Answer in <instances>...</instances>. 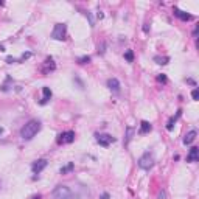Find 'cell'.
<instances>
[{"label": "cell", "mask_w": 199, "mask_h": 199, "mask_svg": "<svg viewBox=\"0 0 199 199\" xmlns=\"http://www.w3.org/2000/svg\"><path fill=\"white\" fill-rule=\"evenodd\" d=\"M132 135H134V128L132 126H128V128H126V135H124V145H128L132 140Z\"/></svg>", "instance_id": "obj_15"}, {"label": "cell", "mask_w": 199, "mask_h": 199, "mask_svg": "<svg viewBox=\"0 0 199 199\" xmlns=\"http://www.w3.org/2000/svg\"><path fill=\"white\" fill-rule=\"evenodd\" d=\"M39 131H41V121H38V120H30L20 129V137L23 140H31Z\"/></svg>", "instance_id": "obj_1"}, {"label": "cell", "mask_w": 199, "mask_h": 199, "mask_svg": "<svg viewBox=\"0 0 199 199\" xmlns=\"http://www.w3.org/2000/svg\"><path fill=\"white\" fill-rule=\"evenodd\" d=\"M70 196H72V191L66 185H58L55 190H53V197L55 199H69Z\"/></svg>", "instance_id": "obj_3"}, {"label": "cell", "mask_w": 199, "mask_h": 199, "mask_svg": "<svg viewBox=\"0 0 199 199\" xmlns=\"http://www.w3.org/2000/svg\"><path fill=\"white\" fill-rule=\"evenodd\" d=\"M124 59L128 61V62H132L134 61V53H132V50H128L124 53Z\"/></svg>", "instance_id": "obj_19"}, {"label": "cell", "mask_w": 199, "mask_h": 199, "mask_svg": "<svg viewBox=\"0 0 199 199\" xmlns=\"http://www.w3.org/2000/svg\"><path fill=\"white\" fill-rule=\"evenodd\" d=\"M31 56V53H23V55H22V58L19 59V61H17V62H20V61H25V59H28Z\"/></svg>", "instance_id": "obj_22"}, {"label": "cell", "mask_w": 199, "mask_h": 199, "mask_svg": "<svg viewBox=\"0 0 199 199\" xmlns=\"http://www.w3.org/2000/svg\"><path fill=\"white\" fill-rule=\"evenodd\" d=\"M191 96H193L194 101H197V98H199V90H197V89H194L193 92H191Z\"/></svg>", "instance_id": "obj_21"}, {"label": "cell", "mask_w": 199, "mask_h": 199, "mask_svg": "<svg viewBox=\"0 0 199 199\" xmlns=\"http://www.w3.org/2000/svg\"><path fill=\"white\" fill-rule=\"evenodd\" d=\"M51 38L55 41H66L67 39V25L66 23H56L53 28Z\"/></svg>", "instance_id": "obj_2"}, {"label": "cell", "mask_w": 199, "mask_h": 199, "mask_svg": "<svg viewBox=\"0 0 199 199\" xmlns=\"http://www.w3.org/2000/svg\"><path fill=\"white\" fill-rule=\"evenodd\" d=\"M107 197H109V194H107V193H103V194H101V197H100V199H107Z\"/></svg>", "instance_id": "obj_25"}, {"label": "cell", "mask_w": 199, "mask_h": 199, "mask_svg": "<svg viewBox=\"0 0 199 199\" xmlns=\"http://www.w3.org/2000/svg\"><path fill=\"white\" fill-rule=\"evenodd\" d=\"M73 140H75L73 131H66L58 135V145H69V143H73Z\"/></svg>", "instance_id": "obj_5"}, {"label": "cell", "mask_w": 199, "mask_h": 199, "mask_svg": "<svg viewBox=\"0 0 199 199\" xmlns=\"http://www.w3.org/2000/svg\"><path fill=\"white\" fill-rule=\"evenodd\" d=\"M33 199H41V196H34Z\"/></svg>", "instance_id": "obj_28"}, {"label": "cell", "mask_w": 199, "mask_h": 199, "mask_svg": "<svg viewBox=\"0 0 199 199\" xmlns=\"http://www.w3.org/2000/svg\"><path fill=\"white\" fill-rule=\"evenodd\" d=\"M157 81H160V83H167V76H165L164 73H162V75H159V76H157Z\"/></svg>", "instance_id": "obj_23"}, {"label": "cell", "mask_w": 199, "mask_h": 199, "mask_svg": "<svg viewBox=\"0 0 199 199\" xmlns=\"http://www.w3.org/2000/svg\"><path fill=\"white\" fill-rule=\"evenodd\" d=\"M95 137H96V142L101 145V146H104V148L115 142V139L112 137V135H109V134H96Z\"/></svg>", "instance_id": "obj_6"}, {"label": "cell", "mask_w": 199, "mask_h": 199, "mask_svg": "<svg viewBox=\"0 0 199 199\" xmlns=\"http://www.w3.org/2000/svg\"><path fill=\"white\" fill-rule=\"evenodd\" d=\"M180 114H182V111H179L176 117H171V118H170V121H168V126H167V129H168V131H171V129H173V126H174L176 120H177L179 117H180Z\"/></svg>", "instance_id": "obj_16"}, {"label": "cell", "mask_w": 199, "mask_h": 199, "mask_svg": "<svg viewBox=\"0 0 199 199\" xmlns=\"http://www.w3.org/2000/svg\"><path fill=\"white\" fill-rule=\"evenodd\" d=\"M42 93H44V96L41 100V104H47L50 101V98H51V90H50V87H42Z\"/></svg>", "instance_id": "obj_12"}, {"label": "cell", "mask_w": 199, "mask_h": 199, "mask_svg": "<svg viewBox=\"0 0 199 199\" xmlns=\"http://www.w3.org/2000/svg\"><path fill=\"white\" fill-rule=\"evenodd\" d=\"M78 62H79V64H87V62H90V56H83V58H79Z\"/></svg>", "instance_id": "obj_20"}, {"label": "cell", "mask_w": 199, "mask_h": 199, "mask_svg": "<svg viewBox=\"0 0 199 199\" xmlns=\"http://www.w3.org/2000/svg\"><path fill=\"white\" fill-rule=\"evenodd\" d=\"M173 13H174L176 17H179V19H180V20H184V22H188V20H191V19H193V16H191V14H188V13H185V11H182V10H179V8H176V6H174Z\"/></svg>", "instance_id": "obj_9"}, {"label": "cell", "mask_w": 199, "mask_h": 199, "mask_svg": "<svg viewBox=\"0 0 199 199\" xmlns=\"http://www.w3.org/2000/svg\"><path fill=\"white\" fill-rule=\"evenodd\" d=\"M107 87L111 90H114V92H118L120 90V81L117 78H109L107 79Z\"/></svg>", "instance_id": "obj_11"}, {"label": "cell", "mask_w": 199, "mask_h": 199, "mask_svg": "<svg viewBox=\"0 0 199 199\" xmlns=\"http://www.w3.org/2000/svg\"><path fill=\"white\" fill-rule=\"evenodd\" d=\"M3 132V128H2V126H0V134H2Z\"/></svg>", "instance_id": "obj_29"}, {"label": "cell", "mask_w": 199, "mask_h": 199, "mask_svg": "<svg viewBox=\"0 0 199 199\" xmlns=\"http://www.w3.org/2000/svg\"><path fill=\"white\" fill-rule=\"evenodd\" d=\"M154 61L157 62V64H160V66H165V64H168L170 58H168V56H156Z\"/></svg>", "instance_id": "obj_17"}, {"label": "cell", "mask_w": 199, "mask_h": 199, "mask_svg": "<svg viewBox=\"0 0 199 199\" xmlns=\"http://www.w3.org/2000/svg\"><path fill=\"white\" fill-rule=\"evenodd\" d=\"M151 129H152V126H151L149 121H142V123H140V129H139V132H140V134H148Z\"/></svg>", "instance_id": "obj_14"}, {"label": "cell", "mask_w": 199, "mask_h": 199, "mask_svg": "<svg viewBox=\"0 0 199 199\" xmlns=\"http://www.w3.org/2000/svg\"><path fill=\"white\" fill-rule=\"evenodd\" d=\"M47 164H48V162L45 160V159H39V160H36L34 164L31 165V170H33V173L39 174L41 171H42V170H44L45 167H47Z\"/></svg>", "instance_id": "obj_8"}, {"label": "cell", "mask_w": 199, "mask_h": 199, "mask_svg": "<svg viewBox=\"0 0 199 199\" xmlns=\"http://www.w3.org/2000/svg\"><path fill=\"white\" fill-rule=\"evenodd\" d=\"M6 62H10V64H13V62H17V59H14V58H6Z\"/></svg>", "instance_id": "obj_24"}, {"label": "cell", "mask_w": 199, "mask_h": 199, "mask_svg": "<svg viewBox=\"0 0 199 199\" xmlns=\"http://www.w3.org/2000/svg\"><path fill=\"white\" fill-rule=\"evenodd\" d=\"M196 135H197V132H196L194 129H193V131H190V132H187V135L184 137V145H190L191 142H194Z\"/></svg>", "instance_id": "obj_13"}, {"label": "cell", "mask_w": 199, "mask_h": 199, "mask_svg": "<svg viewBox=\"0 0 199 199\" xmlns=\"http://www.w3.org/2000/svg\"><path fill=\"white\" fill-rule=\"evenodd\" d=\"M165 197V191H162L160 194H159V199H164Z\"/></svg>", "instance_id": "obj_26"}, {"label": "cell", "mask_w": 199, "mask_h": 199, "mask_svg": "<svg viewBox=\"0 0 199 199\" xmlns=\"http://www.w3.org/2000/svg\"><path fill=\"white\" fill-rule=\"evenodd\" d=\"M152 165H154V159H152V156L149 152H145V154L139 159V167L142 170H149V168H152Z\"/></svg>", "instance_id": "obj_4"}, {"label": "cell", "mask_w": 199, "mask_h": 199, "mask_svg": "<svg viewBox=\"0 0 199 199\" xmlns=\"http://www.w3.org/2000/svg\"><path fill=\"white\" fill-rule=\"evenodd\" d=\"M55 69H56V64H55V61H53V58H47L44 62V66H42V73L50 75V72H53Z\"/></svg>", "instance_id": "obj_7"}, {"label": "cell", "mask_w": 199, "mask_h": 199, "mask_svg": "<svg viewBox=\"0 0 199 199\" xmlns=\"http://www.w3.org/2000/svg\"><path fill=\"white\" fill-rule=\"evenodd\" d=\"M69 199H78V197H76V196H73V193H72V196H70Z\"/></svg>", "instance_id": "obj_27"}, {"label": "cell", "mask_w": 199, "mask_h": 199, "mask_svg": "<svg viewBox=\"0 0 199 199\" xmlns=\"http://www.w3.org/2000/svg\"><path fill=\"white\" fill-rule=\"evenodd\" d=\"M197 159H199V149L196 148V146H193L191 149H190V152H188V156H187V162H197Z\"/></svg>", "instance_id": "obj_10"}, {"label": "cell", "mask_w": 199, "mask_h": 199, "mask_svg": "<svg viewBox=\"0 0 199 199\" xmlns=\"http://www.w3.org/2000/svg\"><path fill=\"white\" fill-rule=\"evenodd\" d=\"M73 168H75V165L70 162V164H67L66 167H62V168H61V171H59V173H61V174H67V173H70V171L73 170Z\"/></svg>", "instance_id": "obj_18"}]
</instances>
